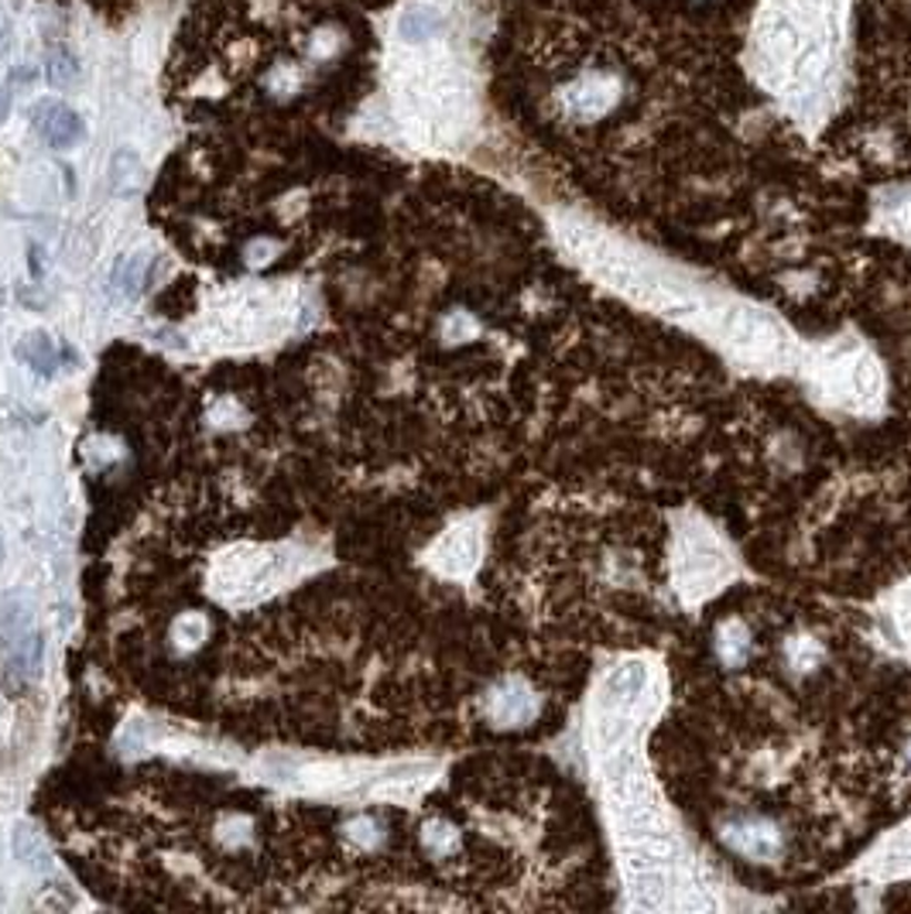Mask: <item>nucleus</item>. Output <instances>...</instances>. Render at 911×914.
<instances>
[{
  "instance_id": "6",
  "label": "nucleus",
  "mask_w": 911,
  "mask_h": 914,
  "mask_svg": "<svg viewBox=\"0 0 911 914\" xmlns=\"http://www.w3.org/2000/svg\"><path fill=\"white\" fill-rule=\"evenodd\" d=\"M442 28V14L429 4H411L401 18H398V34L408 45H426L429 38H436Z\"/></svg>"
},
{
  "instance_id": "4",
  "label": "nucleus",
  "mask_w": 911,
  "mask_h": 914,
  "mask_svg": "<svg viewBox=\"0 0 911 914\" xmlns=\"http://www.w3.org/2000/svg\"><path fill=\"white\" fill-rule=\"evenodd\" d=\"M34 124L52 147H62V151L83 137V121L62 103H38L34 106Z\"/></svg>"
},
{
  "instance_id": "14",
  "label": "nucleus",
  "mask_w": 911,
  "mask_h": 914,
  "mask_svg": "<svg viewBox=\"0 0 911 914\" xmlns=\"http://www.w3.org/2000/svg\"><path fill=\"white\" fill-rule=\"evenodd\" d=\"M8 113H11V93H8V90H0V124L8 121Z\"/></svg>"
},
{
  "instance_id": "16",
  "label": "nucleus",
  "mask_w": 911,
  "mask_h": 914,
  "mask_svg": "<svg viewBox=\"0 0 911 914\" xmlns=\"http://www.w3.org/2000/svg\"><path fill=\"white\" fill-rule=\"evenodd\" d=\"M0 562H4V542H0Z\"/></svg>"
},
{
  "instance_id": "7",
  "label": "nucleus",
  "mask_w": 911,
  "mask_h": 914,
  "mask_svg": "<svg viewBox=\"0 0 911 914\" xmlns=\"http://www.w3.org/2000/svg\"><path fill=\"white\" fill-rule=\"evenodd\" d=\"M21 360H28L42 377H52L59 370V347L45 336V332H31L24 342H21Z\"/></svg>"
},
{
  "instance_id": "10",
  "label": "nucleus",
  "mask_w": 911,
  "mask_h": 914,
  "mask_svg": "<svg viewBox=\"0 0 911 914\" xmlns=\"http://www.w3.org/2000/svg\"><path fill=\"white\" fill-rule=\"evenodd\" d=\"M144 254H137V257H124L121 264H117V271H113V288H117L121 295H134L137 288H141V281H144Z\"/></svg>"
},
{
  "instance_id": "12",
  "label": "nucleus",
  "mask_w": 911,
  "mask_h": 914,
  "mask_svg": "<svg viewBox=\"0 0 911 914\" xmlns=\"http://www.w3.org/2000/svg\"><path fill=\"white\" fill-rule=\"evenodd\" d=\"M34 75H38L34 65H24V69H14V72H11V83H14V86H31Z\"/></svg>"
},
{
  "instance_id": "13",
  "label": "nucleus",
  "mask_w": 911,
  "mask_h": 914,
  "mask_svg": "<svg viewBox=\"0 0 911 914\" xmlns=\"http://www.w3.org/2000/svg\"><path fill=\"white\" fill-rule=\"evenodd\" d=\"M8 45H11V28H8V18L0 14V55L8 52Z\"/></svg>"
},
{
  "instance_id": "1",
  "label": "nucleus",
  "mask_w": 911,
  "mask_h": 914,
  "mask_svg": "<svg viewBox=\"0 0 911 914\" xmlns=\"http://www.w3.org/2000/svg\"><path fill=\"white\" fill-rule=\"evenodd\" d=\"M719 840H724V846L734 856L750 863H775L785 856V846H788L785 829L775 819L757 812H740L724 819L719 822Z\"/></svg>"
},
{
  "instance_id": "9",
  "label": "nucleus",
  "mask_w": 911,
  "mask_h": 914,
  "mask_svg": "<svg viewBox=\"0 0 911 914\" xmlns=\"http://www.w3.org/2000/svg\"><path fill=\"white\" fill-rule=\"evenodd\" d=\"M45 75L55 90H69V86H75V80H80V62L65 52H55V55H49Z\"/></svg>"
},
{
  "instance_id": "17",
  "label": "nucleus",
  "mask_w": 911,
  "mask_h": 914,
  "mask_svg": "<svg viewBox=\"0 0 911 914\" xmlns=\"http://www.w3.org/2000/svg\"><path fill=\"white\" fill-rule=\"evenodd\" d=\"M0 301H4V295H0Z\"/></svg>"
},
{
  "instance_id": "8",
  "label": "nucleus",
  "mask_w": 911,
  "mask_h": 914,
  "mask_svg": "<svg viewBox=\"0 0 911 914\" xmlns=\"http://www.w3.org/2000/svg\"><path fill=\"white\" fill-rule=\"evenodd\" d=\"M137 158L131 155V151H117L113 155V165H110V188L113 193H131V188L137 185Z\"/></svg>"
},
{
  "instance_id": "3",
  "label": "nucleus",
  "mask_w": 911,
  "mask_h": 914,
  "mask_svg": "<svg viewBox=\"0 0 911 914\" xmlns=\"http://www.w3.org/2000/svg\"><path fill=\"white\" fill-rule=\"evenodd\" d=\"M713 651H716V661L724 665L727 671L747 668L754 651H757V640H754V630L747 627V620L727 617L724 624H719L716 634H713Z\"/></svg>"
},
{
  "instance_id": "2",
  "label": "nucleus",
  "mask_w": 911,
  "mask_h": 914,
  "mask_svg": "<svg viewBox=\"0 0 911 914\" xmlns=\"http://www.w3.org/2000/svg\"><path fill=\"white\" fill-rule=\"evenodd\" d=\"M542 696L531 689L524 678H504L498 689L487 696V719L493 727L504 730H518V727H531L542 716Z\"/></svg>"
},
{
  "instance_id": "11",
  "label": "nucleus",
  "mask_w": 911,
  "mask_h": 914,
  "mask_svg": "<svg viewBox=\"0 0 911 914\" xmlns=\"http://www.w3.org/2000/svg\"><path fill=\"white\" fill-rule=\"evenodd\" d=\"M14 853H18L21 860H28L31 866H45V850H42V843H38L34 832L24 829V825L14 832Z\"/></svg>"
},
{
  "instance_id": "5",
  "label": "nucleus",
  "mask_w": 911,
  "mask_h": 914,
  "mask_svg": "<svg viewBox=\"0 0 911 914\" xmlns=\"http://www.w3.org/2000/svg\"><path fill=\"white\" fill-rule=\"evenodd\" d=\"M826 661V647L819 637L812 634H791L785 644H781V665L785 671H791L795 678H806L812 671H819Z\"/></svg>"
},
{
  "instance_id": "15",
  "label": "nucleus",
  "mask_w": 911,
  "mask_h": 914,
  "mask_svg": "<svg viewBox=\"0 0 911 914\" xmlns=\"http://www.w3.org/2000/svg\"><path fill=\"white\" fill-rule=\"evenodd\" d=\"M901 774L904 778H911V740L904 743V750H901Z\"/></svg>"
}]
</instances>
